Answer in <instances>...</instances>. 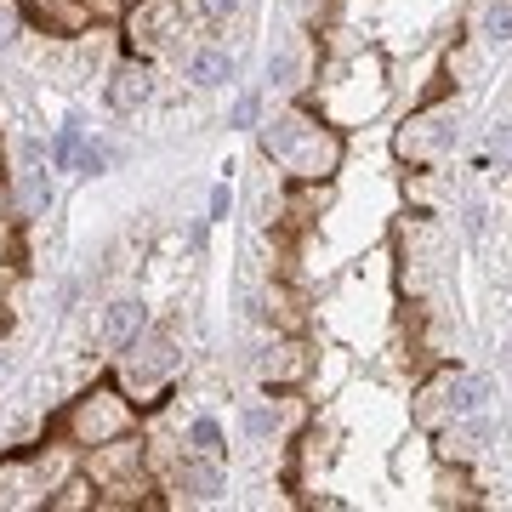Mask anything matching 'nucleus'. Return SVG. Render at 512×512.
<instances>
[{
    "instance_id": "nucleus-5",
    "label": "nucleus",
    "mask_w": 512,
    "mask_h": 512,
    "mask_svg": "<svg viewBox=\"0 0 512 512\" xmlns=\"http://www.w3.org/2000/svg\"><path fill=\"white\" fill-rule=\"evenodd\" d=\"M188 80H194V86H228V80H234V57L217 52V46H205V52L188 57Z\"/></svg>"
},
{
    "instance_id": "nucleus-3",
    "label": "nucleus",
    "mask_w": 512,
    "mask_h": 512,
    "mask_svg": "<svg viewBox=\"0 0 512 512\" xmlns=\"http://www.w3.org/2000/svg\"><path fill=\"white\" fill-rule=\"evenodd\" d=\"M148 92H154V80H148L143 63H120L109 80V109L114 114H131L137 103H148Z\"/></svg>"
},
{
    "instance_id": "nucleus-2",
    "label": "nucleus",
    "mask_w": 512,
    "mask_h": 512,
    "mask_svg": "<svg viewBox=\"0 0 512 512\" xmlns=\"http://www.w3.org/2000/svg\"><path fill=\"white\" fill-rule=\"evenodd\" d=\"M69 433H74V444H103V439L131 433L126 399H114V393H92V399H80V404H74V416H69Z\"/></svg>"
},
{
    "instance_id": "nucleus-16",
    "label": "nucleus",
    "mask_w": 512,
    "mask_h": 512,
    "mask_svg": "<svg viewBox=\"0 0 512 512\" xmlns=\"http://www.w3.org/2000/svg\"><path fill=\"white\" fill-rule=\"evenodd\" d=\"M234 6H239V0H200V12H205V18H228Z\"/></svg>"
},
{
    "instance_id": "nucleus-17",
    "label": "nucleus",
    "mask_w": 512,
    "mask_h": 512,
    "mask_svg": "<svg viewBox=\"0 0 512 512\" xmlns=\"http://www.w3.org/2000/svg\"><path fill=\"white\" fill-rule=\"evenodd\" d=\"M211 217H228V188H211Z\"/></svg>"
},
{
    "instance_id": "nucleus-11",
    "label": "nucleus",
    "mask_w": 512,
    "mask_h": 512,
    "mask_svg": "<svg viewBox=\"0 0 512 512\" xmlns=\"http://www.w3.org/2000/svg\"><path fill=\"white\" fill-rule=\"evenodd\" d=\"M18 35H23V12H18V0H0V46H12Z\"/></svg>"
},
{
    "instance_id": "nucleus-4",
    "label": "nucleus",
    "mask_w": 512,
    "mask_h": 512,
    "mask_svg": "<svg viewBox=\"0 0 512 512\" xmlns=\"http://www.w3.org/2000/svg\"><path fill=\"white\" fill-rule=\"evenodd\" d=\"M137 336H143V308H137L131 296L109 302V308H103V342H109V348H131Z\"/></svg>"
},
{
    "instance_id": "nucleus-7",
    "label": "nucleus",
    "mask_w": 512,
    "mask_h": 512,
    "mask_svg": "<svg viewBox=\"0 0 512 512\" xmlns=\"http://www.w3.org/2000/svg\"><path fill=\"white\" fill-rule=\"evenodd\" d=\"M177 484H183L188 495H200V501H211V495H217V473H211V467H200V461H183V467H177Z\"/></svg>"
},
{
    "instance_id": "nucleus-1",
    "label": "nucleus",
    "mask_w": 512,
    "mask_h": 512,
    "mask_svg": "<svg viewBox=\"0 0 512 512\" xmlns=\"http://www.w3.org/2000/svg\"><path fill=\"white\" fill-rule=\"evenodd\" d=\"M262 148H268L279 165H291L296 177H319V171L336 165V137L319 143V131L302 126L296 114H285V120H274V126L262 131Z\"/></svg>"
},
{
    "instance_id": "nucleus-6",
    "label": "nucleus",
    "mask_w": 512,
    "mask_h": 512,
    "mask_svg": "<svg viewBox=\"0 0 512 512\" xmlns=\"http://www.w3.org/2000/svg\"><path fill=\"white\" fill-rule=\"evenodd\" d=\"M18 211H23V217H46V211H52V177H46L40 165H29V171H23Z\"/></svg>"
},
{
    "instance_id": "nucleus-9",
    "label": "nucleus",
    "mask_w": 512,
    "mask_h": 512,
    "mask_svg": "<svg viewBox=\"0 0 512 512\" xmlns=\"http://www.w3.org/2000/svg\"><path fill=\"white\" fill-rule=\"evenodd\" d=\"M484 35L512 40V0H490V6H484Z\"/></svg>"
},
{
    "instance_id": "nucleus-12",
    "label": "nucleus",
    "mask_w": 512,
    "mask_h": 512,
    "mask_svg": "<svg viewBox=\"0 0 512 512\" xmlns=\"http://www.w3.org/2000/svg\"><path fill=\"white\" fill-rule=\"evenodd\" d=\"M245 433H251V439H268V433H274V410H268V404H251V410H245Z\"/></svg>"
},
{
    "instance_id": "nucleus-10",
    "label": "nucleus",
    "mask_w": 512,
    "mask_h": 512,
    "mask_svg": "<svg viewBox=\"0 0 512 512\" xmlns=\"http://www.w3.org/2000/svg\"><path fill=\"white\" fill-rule=\"evenodd\" d=\"M74 154H80V120H69V126L57 131V143H52V160L57 165H69Z\"/></svg>"
},
{
    "instance_id": "nucleus-14",
    "label": "nucleus",
    "mask_w": 512,
    "mask_h": 512,
    "mask_svg": "<svg viewBox=\"0 0 512 512\" xmlns=\"http://www.w3.org/2000/svg\"><path fill=\"white\" fill-rule=\"evenodd\" d=\"M291 74H296V57H291V52H274V57H268V80H274V86H285Z\"/></svg>"
},
{
    "instance_id": "nucleus-13",
    "label": "nucleus",
    "mask_w": 512,
    "mask_h": 512,
    "mask_svg": "<svg viewBox=\"0 0 512 512\" xmlns=\"http://www.w3.org/2000/svg\"><path fill=\"white\" fill-rule=\"evenodd\" d=\"M490 148H495V165H501V171H512V120H501V126H495Z\"/></svg>"
},
{
    "instance_id": "nucleus-15",
    "label": "nucleus",
    "mask_w": 512,
    "mask_h": 512,
    "mask_svg": "<svg viewBox=\"0 0 512 512\" xmlns=\"http://www.w3.org/2000/svg\"><path fill=\"white\" fill-rule=\"evenodd\" d=\"M256 114H262V103H256V97H239L228 120H234V126H256Z\"/></svg>"
},
{
    "instance_id": "nucleus-8",
    "label": "nucleus",
    "mask_w": 512,
    "mask_h": 512,
    "mask_svg": "<svg viewBox=\"0 0 512 512\" xmlns=\"http://www.w3.org/2000/svg\"><path fill=\"white\" fill-rule=\"evenodd\" d=\"M188 444H194L200 456H222V427L211 416H200L194 427H188Z\"/></svg>"
}]
</instances>
